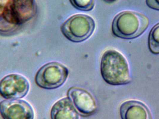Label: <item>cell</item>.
Segmentation results:
<instances>
[{
  "label": "cell",
  "instance_id": "obj_9",
  "mask_svg": "<svg viewBox=\"0 0 159 119\" xmlns=\"http://www.w3.org/2000/svg\"><path fill=\"white\" fill-rule=\"evenodd\" d=\"M120 114L121 119H153L148 107L137 100H129L122 103Z\"/></svg>",
  "mask_w": 159,
  "mask_h": 119
},
{
  "label": "cell",
  "instance_id": "obj_4",
  "mask_svg": "<svg viewBox=\"0 0 159 119\" xmlns=\"http://www.w3.org/2000/svg\"><path fill=\"white\" fill-rule=\"evenodd\" d=\"M95 28V21L93 18L88 15L77 14L63 22L61 31L71 42L81 43L92 35Z\"/></svg>",
  "mask_w": 159,
  "mask_h": 119
},
{
  "label": "cell",
  "instance_id": "obj_2",
  "mask_svg": "<svg viewBox=\"0 0 159 119\" xmlns=\"http://www.w3.org/2000/svg\"><path fill=\"white\" fill-rule=\"evenodd\" d=\"M149 25L148 18L134 11H123L114 19L112 25L113 34L124 39H132L143 33Z\"/></svg>",
  "mask_w": 159,
  "mask_h": 119
},
{
  "label": "cell",
  "instance_id": "obj_3",
  "mask_svg": "<svg viewBox=\"0 0 159 119\" xmlns=\"http://www.w3.org/2000/svg\"><path fill=\"white\" fill-rule=\"evenodd\" d=\"M37 11L35 0H7L4 6L3 16L7 24L17 29L32 19Z\"/></svg>",
  "mask_w": 159,
  "mask_h": 119
},
{
  "label": "cell",
  "instance_id": "obj_13",
  "mask_svg": "<svg viewBox=\"0 0 159 119\" xmlns=\"http://www.w3.org/2000/svg\"><path fill=\"white\" fill-rule=\"evenodd\" d=\"M4 4V2L0 0V34H7L13 32L16 29L7 24L4 19L3 11Z\"/></svg>",
  "mask_w": 159,
  "mask_h": 119
},
{
  "label": "cell",
  "instance_id": "obj_12",
  "mask_svg": "<svg viewBox=\"0 0 159 119\" xmlns=\"http://www.w3.org/2000/svg\"><path fill=\"white\" fill-rule=\"evenodd\" d=\"M72 5L78 10L89 11L94 6V0H70Z\"/></svg>",
  "mask_w": 159,
  "mask_h": 119
},
{
  "label": "cell",
  "instance_id": "obj_10",
  "mask_svg": "<svg viewBox=\"0 0 159 119\" xmlns=\"http://www.w3.org/2000/svg\"><path fill=\"white\" fill-rule=\"evenodd\" d=\"M51 119H79V114L69 97L57 102L50 112Z\"/></svg>",
  "mask_w": 159,
  "mask_h": 119
},
{
  "label": "cell",
  "instance_id": "obj_14",
  "mask_svg": "<svg viewBox=\"0 0 159 119\" xmlns=\"http://www.w3.org/2000/svg\"><path fill=\"white\" fill-rule=\"evenodd\" d=\"M146 2L148 7L159 11V0H146Z\"/></svg>",
  "mask_w": 159,
  "mask_h": 119
},
{
  "label": "cell",
  "instance_id": "obj_8",
  "mask_svg": "<svg viewBox=\"0 0 159 119\" xmlns=\"http://www.w3.org/2000/svg\"><path fill=\"white\" fill-rule=\"evenodd\" d=\"M68 95L81 116L89 117L97 111V105L95 99L89 92L84 89L73 87L68 91Z\"/></svg>",
  "mask_w": 159,
  "mask_h": 119
},
{
  "label": "cell",
  "instance_id": "obj_11",
  "mask_svg": "<svg viewBox=\"0 0 159 119\" xmlns=\"http://www.w3.org/2000/svg\"><path fill=\"white\" fill-rule=\"evenodd\" d=\"M148 48L151 53L159 54V23L151 30L148 37Z\"/></svg>",
  "mask_w": 159,
  "mask_h": 119
},
{
  "label": "cell",
  "instance_id": "obj_6",
  "mask_svg": "<svg viewBox=\"0 0 159 119\" xmlns=\"http://www.w3.org/2000/svg\"><path fill=\"white\" fill-rule=\"evenodd\" d=\"M30 88L28 80L20 74H9L0 80V95L7 100L23 98L28 94Z\"/></svg>",
  "mask_w": 159,
  "mask_h": 119
},
{
  "label": "cell",
  "instance_id": "obj_7",
  "mask_svg": "<svg viewBox=\"0 0 159 119\" xmlns=\"http://www.w3.org/2000/svg\"><path fill=\"white\" fill-rule=\"evenodd\" d=\"M0 115L3 119H34V111L24 100H6L0 103Z\"/></svg>",
  "mask_w": 159,
  "mask_h": 119
},
{
  "label": "cell",
  "instance_id": "obj_5",
  "mask_svg": "<svg viewBox=\"0 0 159 119\" xmlns=\"http://www.w3.org/2000/svg\"><path fill=\"white\" fill-rule=\"evenodd\" d=\"M69 71L60 63L51 62L39 69L35 76L38 87L45 89H54L62 86L67 80Z\"/></svg>",
  "mask_w": 159,
  "mask_h": 119
},
{
  "label": "cell",
  "instance_id": "obj_1",
  "mask_svg": "<svg viewBox=\"0 0 159 119\" xmlns=\"http://www.w3.org/2000/svg\"><path fill=\"white\" fill-rule=\"evenodd\" d=\"M101 72L104 81L109 85L120 86L129 84L131 81L127 59L115 49H108L103 54Z\"/></svg>",
  "mask_w": 159,
  "mask_h": 119
},
{
  "label": "cell",
  "instance_id": "obj_15",
  "mask_svg": "<svg viewBox=\"0 0 159 119\" xmlns=\"http://www.w3.org/2000/svg\"><path fill=\"white\" fill-rule=\"evenodd\" d=\"M106 2H115L117 0H104Z\"/></svg>",
  "mask_w": 159,
  "mask_h": 119
}]
</instances>
